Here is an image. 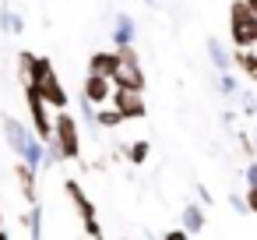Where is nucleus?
I'll return each mask as SVG.
<instances>
[{
	"label": "nucleus",
	"instance_id": "nucleus-11",
	"mask_svg": "<svg viewBox=\"0 0 257 240\" xmlns=\"http://www.w3.org/2000/svg\"><path fill=\"white\" fill-rule=\"evenodd\" d=\"M113 50H123V46H134L138 43V22L127 15V11H120L116 18H113Z\"/></svg>",
	"mask_w": 257,
	"mask_h": 240
},
{
	"label": "nucleus",
	"instance_id": "nucleus-30",
	"mask_svg": "<svg viewBox=\"0 0 257 240\" xmlns=\"http://www.w3.org/2000/svg\"><path fill=\"white\" fill-rule=\"evenodd\" d=\"M246 8H250V11H253V15H257V0H246Z\"/></svg>",
	"mask_w": 257,
	"mask_h": 240
},
{
	"label": "nucleus",
	"instance_id": "nucleus-15",
	"mask_svg": "<svg viewBox=\"0 0 257 240\" xmlns=\"http://www.w3.org/2000/svg\"><path fill=\"white\" fill-rule=\"evenodd\" d=\"M232 71L246 82H257V46L253 50H232Z\"/></svg>",
	"mask_w": 257,
	"mask_h": 240
},
{
	"label": "nucleus",
	"instance_id": "nucleus-26",
	"mask_svg": "<svg viewBox=\"0 0 257 240\" xmlns=\"http://www.w3.org/2000/svg\"><path fill=\"white\" fill-rule=\"evenodd\" d=\"M229 205H232V212L246 215V198H243V194H229Z\"/></svg>",
	"mask_w": 257,
	"mask_h": 240
},
{
	"label": "nucleus",
	"instance_id": "nucleus-31",
	"mask_svg": "<svg viewBox=\"0 0 257 240\" xmlns=\"http://www.w3.org/2000/svg\"><path fill=\"white\" fill-rule=\"evenodd\" d=\"M0 226H4V201H0Z\"/></svg>",
	"mask_w": 257,
	"mask_h": 240
},
{
	"label": "nucleus",
	"instance_id": "nucleus-27",
	"mask_svg": "<svg viewBox=\"0 0 257 240\" xmlns=\"http://www.w3.org/2000/svg\"><path fill=\"white\" fill-rule=\"evenodd\" d=\"M197 198H201V205H211V191L204 184H197Z\"/></svg>",
	"mask_w": 257,
	"mask_h": 240
},
{
	"label": "nucleus",
	"instance_id": "nucleus-9",
	"mask_svg": "<svg viewBox=\"0 0 257 240\" xmlns=\"http://www.w3.org/2000/svg\"><path fill=\"white\" fill-rule=\"evenodd\" d=\"M64 194H67V201H71V208L78 212L81 222L99 219V215H95V201H88V194H85V187H81L78 180H64Z\"/></svg>",
	"mask_w": 257,
	"mask_h": 240
},
{
	"label": "nucleus",
	"instance_id": "nucleus-23",
	"mask_svg": "<svg viewBox=\"0 0 257 240\" xmlns=\"http://www.w3.org/2000/svg\"><path fill=\"white\" fill-rule=\"evenodd\" d=\"M243 177H246V187H257V159H246Z\"/></svg>",
	"mask_w": 257,
	"mask_h": 240
},
{
	"label": "nucleus",
	"instance_id": "nucleus-8",
	"mask_svg": "<svg viewBox=\"0 0 257 240\" xmlns=\"http://www.w3.org/2000/svg\"><path fill=\"white\" fill-rule=\"evenodd\" d=\"M109 96H113V78L85 74V82H81V99H85V103H92V106L99 110V106L109 103Z\"/></svg>",
	"mask_w": 257,
	"mask_h": 240
},
{
	"label": "nucleus",
	"instance_id": "nucleus-5",
	"mask_svg": "<svg viewBox=\"0 0 257 240\" xmlns=\"http://www.w3.org/2000/svg\"><path fill=\"white\" fill-rule=\"evenodd\" d=\"M120 53V67L113 74V85L120 89H134V92H145L148 89V78H145V67H141V57H138V46H123L116 50Z\"/></svg>",
	"mask_w": 257,
	"mask_h": 240
},
{
	"label": "nucleus",
	"instance_id": "nucleus-13",
	"mask_svg": "<svg viewBox=\"0 0 257 240\" xmlns=\"http://www.w3.org/2000/svg\"><path fill=\"white\" fill-rule=\"evenodd\" d=\"M204 50H208V60H211V67H215V74H229V71H232V50H229L218 36H211V39L204 43Z\"/></svg>",
	"mask_w": 257,
	"mask_h": 240
},
{
	"label": "nucleus",
	"instance_id": "nucleus-19",
	"mask_svg": "<svg viewBox=\"0 0 257 240\" xmlns=\"http://www.w3.org/2000/svg\"><path fill=\"white\" fill-rule=\"evenodd\" d=\"M95 120H99V127H102V131H116L120 124H127V120H123V117H120L113 106H102V110H95Z\"/></svg>",
	"mask_w": 257,
	"mask_h": 240
},
{
	"label": "nucleus",
	"instance_id": "nucleus-6",
	"mask_svg": "<svg viewBox=\"0 0 257 240\" xmlns=\"http://www.w3.org/2000/svg\"><path fill=\"white\" fill-rule=\"evenodd\" d=\"M109 106H113V110H116L123 120H145V117H148L145 92H134V89H120V85H113Z\"/></svg>",
	"mask_w": 257,
	"mask_h": 240
},
{
	"label": "nucleus",
	"instance_id": "nucleus-22",
	"mask_svg": "<svg viewBox=\"0 0 257 240\" xmlns=\"http://www.w3.org/2000/svg\"><path fill=\"white\" fill-rule=\"evenodd\" d=\"M81 229L92 236V240H106V233H102V226H99V219H88V222H81Z\"/></svg>",
	"mask_w": 257,
	"mask_h": 240
},
{
	"label": "nucleus",
	"instance_id": "nucleus-24",
	"mask_svg": "<svg viewBox=\"0 0 257 240\" xmlns=\"http://www.w3.org/2000/svg\"><path fill=\"white\" fill-rule=\"evenodd\" d=\"M243 198H246V212H250V215H257V187H246V191H243Z\"/></svg>",
	"mask_w": 257,
	"mask_h": 240
},
{
	"label": "nucleus",
	"instance_id": "nucleus-18",
	"mask_svg": "<svg viewBox=\"0 0 257 240\" xmlns=\"http://www.w3.org/2000/svg\"><path fill=\"white\" fill-rule=\"evenodd\" d=\"M22 222H25V229H29V240H43V208H39V205H32V208L22 215Z\"/></svg>",
	"mask_w": 257,
	"mask_h": 240
},
{
	"label": "nucleus",
	"instance_id": "nucleus-12",
	"mask_svg": "<svg viewBox=\"0 0 257 240\" xmlns=\"http://www.w3.org/2000/svg\"><path fill=\"white\" fill-rule=\"evenodd\" d=\"M180 226H183L190 236H201V233H204V226H208L204 205H201V201H187V205L180 208Z\"/></svg>",
	"mask_w": 257,
	"mask_h": 240
},
{
	"label": "nucleus",
	"instance_id": "nucleus-16",
	"mask_svg": "<svg viewBox=\"0 0 257 240\" xmlns=\"http://www.w3.org/2000/svg\"><path fill=\"white\" fill-rule=\"evenodd\" d=\"M0 32H8V36H22L25 32V15L15 11L11 4L0 8Z\"/></svg>",
	"mask_w": 257,
	"mask_h": 240
},
{
	"label": "nucleus",
	"instance_id": "nucleus-3",
	"mask_svg": "<svg viewBox=\"0 0 257 240\" xmlns=\"http://www.w3.org/2000/svg\"><path fill=\"white\" fill-rule=\"evenodd\" d=\"M229 43H232V50L257 46V15L246 8V0H232L229 4Z\"/></svg>",
	"mask_w": 257,
	"mask_h": 240
},
{
	"label": "nucleus",
	"instance_id": "nucleus-28",
	"mask_svg": "<svg viewBox=\"0 0 257 240\" xmlns=\"http://www.w3.org/2000/svg\"><path fill=\"white\" fill-rule=\"evenodd\" d=\"M250 141H253V148H257V120H253V131H250Z\"/></svg>",
	"mask_w": 257,
	"mask_h": 240
},
{
	"label": "nucleus",
	"instance_id": "nucleus-21",
	"mask_svg": "<svg viewBox=\"0 0 257 240\" xmlns=\"http://www.w3.org/2000/svg\"><path fill=\"white\" fill-rule=\"evenodd\" d=\"M236 99H239L243 117H253V120H257V96H253L250 89H239V96H236Z\"/></svg>",
	"mask_w": 257,
	"mask_h": 240
},
{
	"label": "nucleus",
	"instance_id": "nucleus-32",
	"mask_svg": "<svg viewBox=\"0 0 257 240\" xmlns=\"http://www.w3.org/2000/svg\"><path fill=\"white\" fill-rule=\"evenodd\" d=\"M141 4H148V8H155V4H159V0H141Z\"/></svg>",
	"mask_w": 257,
	"mask_h": 240
},
{
	"label": "nucleus",
	"instance_id": "nucleus-7",
	"mask_svg": "<svg viewBox=\"0 0 257 240\" xmlns=\"http://www.w3.org/2000/svg\"><path fill=\"white\" fill-rule=\"evenodd\" d=\"M0 131H4V145H8L15 155H22V152H25V145L32 141V127H29L25 120L11 117V113L0 117Z\"/></svg>",
	"mask_w": 257,
	"mask_h": 240
},
{
	"label": "nucleus",
	"instance_id": "nucleus-20",
	"mask_svg": "<svg viewBox=\"0 0 257 240\" xmlns=\"http://www.w3.org/2000/svg\"><path fill=\"white\" fill-rule=\"evenodd\" d=\"M215 85H218V92L225 96V99H236L239 96V78L229 71V74H215Z\"/></svg>",
	"mask_w": 257,
	"mask_h": 240
},
{
	"label": "nucleus",
	"instance_id": "nucleus-10",
	"mask_svg": "<svg viewBox=\"0 0 257 240\" xmlns=\"http://www.w3.org/2000/svg\"><path fill=\"white\" fill-rule=\"evenodd\" d=\"M15 180H18V191H22V198L29 201V208L39 205V173H36L29 163L18 159V166H15Z\"/></svg>",
	"mask_w": 257,
	"mask_h": 240
},
{
	"label": "nucleus",
	"instance_id": "nucleus-4",
	"mask_svg": "<svg viewBox=\"0 0 257 240\" xmlns=\"http://www.w3.org/2000/svg\"><path fill=\"white\" fill-rule=\"evenodd\" d=\"M22 96H25V106H29V117H32V134L39 138V141H50L53 138V113H50V103L39 96V89L36 85H22Z\"/></svg>",
	"mask_w": 257,
	"mask_h": 240
},
{
	"label": "nucleus",
	"instance_id": "nucleus-33",
	"mask_svg": "<svg viewBox=\"0 0 257 240\" xmlns=\"http://www.w3.org/2000/svg\"><path fill=\"white\" fill-rule=\"evenodd\" d=\"M120 240H127V236H120Z\"/></svg>",
	"mask_w": 257,
	"mask_h": 240
},
{
	"label": "nucleus",
	"instance_id": "nucleus-17",
	"mask_svg": "<svg viewBox=\"0 0 257 240\" xmlns=\"http://www.w3.org/2000/svg\"><path fill=\"white\" fill-rule=\"evenodd\" d=\"M148 155H152V145H148L145 138H134V141H127V145H123V159H127L131 166H145V163H148Z\"/></svg>",
	"mask_w": 257,
	"mask_h": 240
},
{
	"label": "nucleus",
	"instance_id": "nucleus-29",
	"mask_svg": "<svg viewBox=\"0 0 257 240\" xmlns=\"http://www.w3.org/2000/svg\"><path fill=\"white\" fill-rule=\"evenodd\" d=\"M0 240H11V233H8L4 226H0Z\"/></svg>",
	"mask_w": 257,
	"mask_h": 240
},
{
	"label": "nucleus",
	"instance_id": "nucleus-1",
	"mask_svg": "<svg viewBox=\"0 0 257 240\" xmlns=\"http://www.w3.org/2000/svg\"><path fill=\"white\" fill-rule=\"evenodd\" d=\"M18 78H22V85L25 82L36 85L39 96L50 103V110H67L71 99H67V89H64V82H60V74H57V67H53L50 57H39L32 50H22L18 53Z\"/></svg>",
	"mask_w": 257,
	"mask_h": 240
},
{
	"label": "nucleus",
	"instance_id": "nucleus-14",
	"mask_svg": "<svg viewBox=\"0 0 257 240\" xmlns=\"http://www.w3.org/2000/svg\"><path fill=\"white\" fill-rule=\"evenodd\" d=\"M120 67V53L116 50H95L88 57V74H102V78H113Z\"/></svg>",
	"mask_w": 257,
	"mask_h": 240
},
{
	"label": "nucleus",
	"instance_id": "nucleus-2",
	"mask_svg": "<svg viewBox=\"0 0 257 240\" xmlns=\"http://www.w3.org/2000/svg\"><path fill=\"white\" fill-rule=\"evenodd\" d=\"M57 148H60V159L64 163H74V159H81V124H78V117L74 113H67V110H57V117H53V138H50Z\"/></svg>",
	"mask_w": 257,
	"mask_h": 240
},
{
	"label": "nucleus",
	"instance_id": "nucleus-25",
	"mask_svg": "<svg viewBox=\"0 0 257 240\" xmlns=\"http://www.w3.org/2000/svg\"><path fill=\"white\" fill-rule=\"evenodd\" d=\"M159 240H194V236H190V233H187V229L180 226V229H166V233H162Z\"/></svg>",
	"mask_w": 257,
	"mask_h": 240
}]
</instances>
